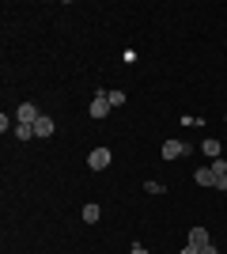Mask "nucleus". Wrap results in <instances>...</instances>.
<instances>
[{
  "label": "nucleus",
  "instance_id": "1",
  "mask_svg": "<svg viewBox=\"0 0 227 254\" xmlns=\"http://www.w3.org/2000/svg\"><path fill=\"white\" fill-rule=\"evenodd\" d=\"M110 110H114V106H110V95H106V91H95V99H91V106H87V114L95 118V122H102Z\"/></svg>",
  "mask_w": 227,
  "mask_h": 254
},
{
  "label": "nucleus",
  "instance_id": "2",
  "mask_svg": "<svg viewBox=\"0 0 227 254\" xmlns=\"http://www.w3.org/2000/svg\"><path fill=\"white\" fill-rule=\"evenodd\" d=\"M110 159H114V156H110V148H91V156H87V167H91V171H106V167H110Z\"/></svg>",
  "mask_w": 227,
  "mask_h": 254
},
{
  "label": "nucleus",
  "instance_id": "3",
  "mask_svg": "<svg viewBox=\"0 0 227 254\" xmlns=\"http://www.w3.org/2000/svg\"><path fill=\"white\" fill-rule=\"evenodd\" d=\"M38 106L34 103H19V110H15V122H27V126H34V122H38Z\"/></svg>",
  "mask_w": 227,
  "mask_h": 254
},
{
  "label": "nucleus",
  "instance_id": "4",
  "mask_svg": "<svg viewBox=\"0 0 227 254\" xmlns=\"http://www.w3.org/2000/svg\"><path fill=\"white\" fill-rule=\"evenodd\" d=\"M53 133H57V122L49 114H42L38 122H34V137H53Z\"/></svg>",
  "mask_w": 227,
  "mask_h": 254
},
{
  "label": "nucleus",
  "instance_id": "5",
  "mask_svg": "<svg viewBox=\"0 0 227 254\" xmlns=\"http://www.w3.org/2000/svg\"><path fill=\"white\" fill-rule=\"evenodd\" d=\"M185 152L189 148H185L182 140H163V159H182Z\"/></svg>",
  "mask_w": 227,
  "mask_h": 254
},
{
  "label": "nucleus",
  "instance_id": "6",
  "mask_svg": "<svg viewBox=\"0 0 227 254\" xmlns=\"http://www.w3.org/2000/svg\"><path fill=\"white\" fill-rule=\"evenodd\" d=\"M212 243V239H208V228H201V224H197V228H189V247H197V251H201V247H208Z\"/></svg>",
  "mask_w": 227,
  "mask_h": 254
},
{
  "label": "nucleus",
  "instance_id": "7",
  "mask_svg": "<svg viewBox=\"0 0 227 254\" xmlns=\"http://www.w3.org/2000/svg\"><path fill=\"white\" fill-rule=\"evenodd\" d=\"M193 182H197V186H216V175H212V167H197V171H193Z\"/></svg>",
  "mask_w": 227,
  "mask_h": 254
},
{
  "label": "nucleus",
  "instance_id": "8",
  "mask_svg": "<svg viewBox=\"0 0 227 254\" xmlns=\"http://www.w3.org/2000/svg\"><path fill=\"white\" fill-rule=\"evenodd\" d=\"M201 152H205L208 159H220V140H216V137H208L205 144H201Z\"/></svg>",
  "mask_w": 227,
  "mask_h": 254
},
{
  "label": "nucleus",
  "instance_id": "9",
  "mask_svg": "<svg viewBox=\"0 0 227 254\" xmlns=\"http://www.w3.org/2000/svg\"><path fill=\"white\" fill-rule=\"evenodd\" d=\"M11 133H15L19 140H31V137H34V126H27V122H15V129H11Z\"/></svg>",
  "mask_w": 227,
  "mask_h": 254
},
{
  "label": "nucleus",
  "instance_id": "10",
  "mask_svg": "<svg viewBox=\"0 0 227 254\" xmlns=\"http://www.w3.org/2000/svg\"><path fill=\"white\" fill-rule=\"evenodd\" d=\"M208 167H212V175H216V179H224V175H227V163H224V156H220V159H212Z\"/></svg>",
  "mask_w": 227,
  "mask_h": 254
},
{
  "label": "nucleus",
  "instance_id": "11",
  "mask_svg": "<svg viewBox=\"0 0 227 254\" xmlns=\"http://www.w3.org/2000/svg\"><path fill=\"white\" fill-rule=\"evenodd\" d=\"M84 220H87V224L98 220V205H84Z\"/></svg>",
  "mask_w": 227,
  "mask_h": 254
},
{
  "label": "nucleus",
  "instance_id": "12",
  "mask_svg": "<svg viewBox=\"0 0 227 254\" xmlns=\"http://www.w3.org/2000/svg\"><path fill=\"white\" fill-rule=\"evenodd\" d=\"M110 95V106H125V91H106Z\"/></svg>",
  "mask_w": 227,
  "mask_h": 254
},
{
  "label": "nucleus",
  "instance_id": "13",
  "mask_svg": "<svg viewBox=\"0 0 227 254\" xmlns=\"http://www.w3.org/2000/svg\"><path fill=\"white\" fill-rule=\"evenodd\" d=\"M129 254H151V251H148V247H140V243H136V247H133Z\"/></svg>",
  "mask_w": 227,
  "mask_h": 254
},
{
  "label": "nucleus",
  "instance_id": "14",
  "mask_svg": "<svg viewBox=\"0 0 227 254\" xmlns=\"http://www.w3.org/2000/svg\"><path fill=\"white\" fill-rule=\"evenodd\" d=\"M216 190H220V193L227 190V175H224V179H216Z\"/></svg>",
  "mask_w": 227,
  "mask_h": 254
},
{
  "label": "nucleus",
  "instance_id": "15",
  "mask_svg": "<svg viewBox=\"0 0 227 254\" xmlns=\"http://www.w3.org/2000/svg\"><path fill=\"white\" fill-rule=\"evenodd\" d=\"M201 254H220V251H216L212 243H208V247H201Z\"/></svg>",
  "mask_w": 227,
  "mask_h": 254
},
{
  "label": "nucleus",
  "instance_id": "16",
  "mask_svg": "<svg viewBox=\"0 0 227 254\" xmlns=\"http://www.w3.org/2000/svg\"><path fill=\"white\" fill-rule=\"evenodd\" d=\"M182 254H201V251H197V247H189V243H185V251Z\"/></svg>",
  "mask_w": 227,
  "mask_h": 254
}]
</instances>
